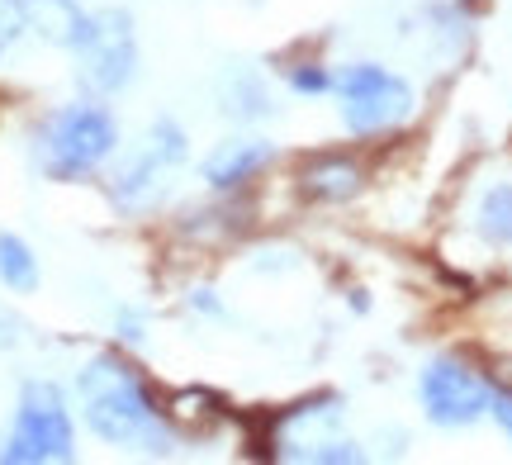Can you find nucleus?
<instances>
[{
  "mask_svg": "<svg viewBox=\"0 0 512 465\" xmlns=\"http://www.w3.org/2000/svg\"><path fill=\"white\" fill-rule=\"evenodd\" d=\"M86 428L110 447H166L162 409L152 404L138 371L119 356H91L76 375Z\"/></svg>",
  "mask_w": 512,
  "mask_h": 465,
  "instance_id": "nucleus-1",
  "label": "nucleus"
},
{
  "mask_svg": "<svg viewBox=\"0 0 512 465\" xmlns=\"http://www.w3.org/2000/svg\"><path fill=\"white\" fill-rule=\"evenodd\" d=\"M119 129H114V114L105 105H62L53 110L34 133V157L43 176L53 181H81L100 171L114 157Z\"/></svg>",
  "mask_w": 512,
  "mask_h": 465,
  "instance_id": "nucleus-2",
  "label": "nucleus"
},
{
  "mask_svg": "<svg viewBox=\"0 0 512 465\" xmlns=\"http://www.w3.org/2000/svg\"><path fill=\"white\" fill-rule=\"evenodd\" d=\"M76 432H72V413L67 399L53 380H29L19 390V409L15 423L0 442V461L10 465H43V461H72Z\"/></svg>",
  "mask_w": 512,
  "mask_h": 465,
  "instance_id": "nucleus-3",
  "label": "nucleus"
},
{
  "mask_svg": "<svg viewBox=\"0 0 512 465\" xmlns=\"http://www.w3.org/2000/svg\"><path fill=\"white\" fill-rule=\"evenodd\" d=\"M72 53H76V76H81L86 91L95 95L124 91L133 81V72H138V29H133V15L119 10V5L91 10L72 38Z\"/></svg>",
  "mask_w": 512,
  "mask_h": 465,
  "instance_id": "nucleus-4",
  "label": "nucleus"
},
{
  "mask_svg": "<svg viewBox=\"0 0 512 465\" xmlns=\"http://www.w3.org/2000/svg\"><path fill=\"white\" fill-rule=\"evenodd\" d=\"M332 91L342 100V119L356 138H380L413 114V86L380 62H356L342 76H332Z\"/></svg>",
  "mask_w": 512,
  "mask_h": 465,
  "instance_id": "nucleus-5",
  "label": "nucleus"
},
{
  "mask_svg": "<svg viewBox=\"0 0 512 465\" xmlns=\"http://www.w3.org/2000/svg\"><path fill=\"white\" fill-rule=\"evenodd\" d=\"M185 157H190L185 129L171 124V119H157V124L147 129V138L138 143V152L124 157V167L114 171V181H110L114 205L128 209V214L152 209L166 195V186H171V176L181 171Z\"/></svg>",
  "mask_w": 512,
  "mask_h": 465,
  "instance_id": "nucleus-6",
  "label": "nucleus"
},
{
  "mask_svg": "<svg viewBox=\"0 0 512 465\" xmlns=\"http://www.w3.org/2000/svg\"><path fill=\"white\" fill-rule=\"evenodd\" d=\"M418 394H422L427 418L437 428H470V423H479L489 413L494 385L475 366H465L460 356H432L418 380Z\"/></svg>",
  "mask_w": 512,
  "mask_h": 465,
  "instance_id": "nucleus-7",
  "label": "nucleus"
},
{
  "mask_svg": "<svg viewBox=\"0 0 512 465\" xmlns=\"http://www.w3.org/2000/svg\"><path fill=\"white\" fill-rule=\"evenodd\" d=\"M275 148L266 143V138H233V143H219V148L204 157V186L209 190H238L242 181H252V176H261V171L271 167Z\"/></svg>",
  "mask_w": 512,
  "mask_h": 465,
  "instance_id": "nucleus-8",
  "label": "nucleus"
},
{
  "mask_svg": "<svg viewBox=\"0 0 512 465\" xmlns=\"http://www.w3.org/2000/svg\"><path fill=\"white\" fill-rule=\"evenodd\" d=\"M366 186V171L361 162H351L342 152H328V157H313L309 167L299 171V190L309 195L313 205H347L356 200Z\"/></svg>",
  "mask_w": 512,
  "mask_h": 465,
  "instance_id": "nucleus-9",
  "label": "nucleus"
},
{
  "mask_svg": "<svg viewBox=\"0 0 512 465\" xmlns=\"http://www.w3.org/2000/svg\"><path fill=\"white\" fill-rule=\"evenodd\" d=\"M0 285L15 295H34L38 290V257L34 247L15 233H0Z\"/></svg>",
  "mask_w": 512,
  "mask_h": 465,
  "instance_id": "nucleus-10",
  "label": "nucleus"
},
{
  "mask_svg": "<svg viewBox=\"0 0 512 465\" xmlns=\"http://www.w3.org/2000/svg\"><path fill=\"white\" fill-rule=\"evenodd\" d=\"M479 233L489 242H503L512 247V186H489L484 200H479Z\"/></svg>",
  "mask_w": 512,
  "mask_h": 465,
  "instance_id": "nucleus-11",
  "label": "nucleus"
},
{
  "mask_svg": "<svg viewBox=\"0 0 512 465\" xmlns=\"http://www.w3.org/2000/svg\"><path fill=\"white\" fill-rule=\"evenodd\" d=\"M24 29H29V24H24V5H19V0H0V57L15 48Z\"/></svg>",
  "mask_w": 512,
  "mask_h": 465,
  "instance_id": "nucleus-12",
  "label": "nucleus"
},
{
  "mask_svg": "<svg viewBox=\"0 0 512 465\" xmlns=\"http://www.w3.org/2000/svg\"><path fill=\"white\" fill-rule=\"evenodd\" d=\"M290 86L294 91H304V95H328L332 91V72L328 67H294Z\"/></svg>",
  "mask_w": 512,
  "mask_h": 465,
  "instance_id": "nucleus-13",
  "label": "nucleus"
},
{
  "mask_svg": "<svg viewBox=\"0 0 512 465\" xmlns=\"http://www.w3.org/2000/svg\"><path fill=\"white\" fill-rule=\"evenodd\" d=\"M489 413H494V423L503 428V437L512 442V390H494V394H489Z\"/></svg>",
  "mask_w": 512,
  "mask_h": 465,
  "instance_id": "nucleus-14",
  "label": "nucleus"
},
{
  "mask_svg": "<svg viewBox=\"0 0 512 465\" xmlns=\"http://www.w3.org/2000/svg\"><path fill=\"white\" fill-rule=\"evenodd\" d=\"M10 342H15V318L0 314V347H10Z\"/></svg>",
  "mask_w": 512,
  "mask_h": 465,
  "instance_id": "nucleus-15",
  "label": "nucleus"
}]
</instances>
